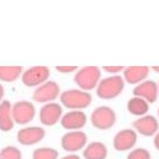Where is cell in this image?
I'll use <instances>...</instances> for the list:
<instances>
[{
  "label": "cell",
  "instance_id": "20",
  "mask_svg": "<svg viewBox=\"0 0 159 159\" xmlns=\"http://www.w3.org/2000/svg\"><path fill=\"white\" fill-rule=\"evenodd\" d=\"M58 151L50 147H37L32 154V159H58Z\"/></svg>",
  "mask_w": 159,
  "mask_h": 159
},
{
  "label": "cell",
  "instance_id": "5",
  "mask_svg": "<svg viewBox=\"0 0 159 159\" xmlns=\"http://www.w3.org/2000/svg\"><path fill=\"white\" fill-rule=\"evenodd\" d=\"M34 103L27 100H20L12 105V116L15 124L25 125L32 122L36 116Z\"/></svg>",
  "mask_w": 159,
  "mask_h": 159
},
{
  "label": "cell",
  "instance_id": "7",
  "mask_svg": "<svg viewBox=\"0 0 159 159\" xmlns=\"http://www.w3.org/2000/svg\"><path fill=\"white\" fill-rule=\"evenodd\" d=\"M50 69L46 66H35L23 71L21 81L27 87H36L41 86L48 81Z\"/></svg>",
  "mask_w": 159,
  "mask_h": 159
},
{
  "label": "cell",
  "instance_id": "6",
  "mask_svg": "<svg viewBox=\"0 0 159 159\" xmlns=\"http://www.w3.org/2000/svg\"><path fill=\"white\" fill-rule=\"evenodd\" d=\"M61 147L69 154H75L83 150L87 145V135L82 130L67 131L62 135Z\"/></svg>",
  "mask_w": 159,
  "mask_h": 159
},
{
  "label": "cell",
  "instance_id": "13",
  "mask_svg": "<svg viewBox=\"0 0 159 159\" xmlns=\"http://www.w3.org/2000/svg\"><path fill=\"white\" fill-rule=\"evenodd\" d=\"M133 95L145 99L147 103H155L158 98V86L153 80H145L135 86Z\"/></svg>",
  "mask_w": 159,
  "mask_h": 159
},
{
  "label": "cell",
  "instance_id": "10",
  "mask_svg": "<svg viewBox=\"0 0 159 159\" xmlns=\"http://www.w3.org/2000/svg\"><path fill=\"white\" fill-rule=\"evenodd\" d=\"M46 136V131L41 126H26L21 128L16 135L17 142L25 147H31L40 143Z\"/></svg>",
  "mask_w": 159,
  "mask_h": 159
},
{
  "label": "cell",
  "instance_id": "4",
  "mask_svg": "<svg viewBox=\"0 0 159 159\" xmlns=\"http://www.w3.org/2000/svg\"><path fill=\"white\" fill-rule=\"evenodd\" d=\"M90 122L98 130H108L116 122V112L107 106L98 107L90 115Z\"/></svg>",
  "mask_w": 159,
  "mask_h": 159
},
{
  "label": "cell",
  "instance_id": "29",
  "mask_svg": "<svg viewBox=\"0 0 159 159\" xmlns=\"http://www.w3.org/2000/svg\"><path fill=\"white\" fill-rule=\"evenodd\" d=\"M157 86H158V97H159V82H158V85H157Z\"/></svg>",
  "mask_w": 159,
  "mask_h": 159
},
{
  "label": "cell",
  "instance_id": "23",
  "mask_svg": "<svg viewBox=\"0 0 159 159\" xmlns=\"http://www.w3.org/2000/svg\"><path fill=\"white\" fill-rule=\"evenodd\" d=\"M56 69L61 74H71L75 73L78 70V67L75 66H56Z\"/></svg>",
  "mask_w": 159,
  "mask_h": 159
},
{
  "label": "cell",
  "instance_id": "11",
  "mask_svg": "<svg viewBox=\"0 0 159 159\" xmlns=\"http://www.w3.org/2000/svg\"><path fill=\"white\" fill-rule=\"evenodd\" d=\"M87 119V116L84 111L69 110L63 115L60 124L62 127L67 131H76L86 126Z\"/></svg>",
  "mask_w": 159,
  "mask_h": 159
},
{
  "label": "cell",
  "instance_id": "12",
  "mask_svg": "<svg viewBox=\"0 0 159 159\" xmlns=\"http://www.w3.org/2000/svg\"><path fill=\"white\" fill-rule=\"evenodd\" d=\"M137 141V134L134 129H123L117 132L113 139V147L118 152L131 150Z\"/></svg>",
  "mask_w": 159,
  "mask_h": 159
},
{
  "label": "cell",
  "instance_id": "14",
  "mask_svg": "<svg viewBox=\"0 0 159 159\" xmlns=\"http://www.w3.org/2000/svg\"><path fill=\"white\" fill-rule=\"evenodd\" d=\"M133 126L140 135L144 136H152L158 131L159 124L157 119L151 115L140 116L133 123Z\"/></svg>",
  "mask_w": 159,
  "mask_h": 159
},
{
  "label": "cell",
  "instance_id": "30",
  "mask_svg": "<svg viewBox=\"0 0 159 159\" xmlns=\"http://www.w3.org/2000/svg\"><path fill=\"white\" fill-rule=\"evenodd\" d=\"M157 114H158V116H159V107H158V110H157Z\"/></svg>",
  "mask_w": 159,
  "mask_h": 159
},
{
  "label": "cell",
  "instance_id": "18",
  "mask_svg": "<svg viewBox=\"0 0 159 159\" xmlns=\"http://www.w3.org/2000/svg\"><path fill=\"white\" fill-rule=\"evenodd\" d=\"M127 110L131 115L135 116H146L149 110V103L143 98L134 97L127 102Z\"/></svg>",
  "mask_w": 159,
  "mask_h": 159
},
{
  "label": "cell",
  "instance_id": "24",
  "mask_svg": "<svg viewBox=\"0 0 159 159\" xmlns=\"http://www.w3.org/2000/svg\"><path fill=\"white\" fill-rule=\"evenodd\" d=\"M102 69L108 74H112L113 75H116V74L123 72L125 67L121 66H103Z\"/></svg>",
  "mask_w": 159,
  "mask_h": 159
},
{
  "label": "cell",
  "instance_id": "22",
  "mask_svg": "<svg viewBox=\"0 0 159 159\" xmlns=\"http://www.w3.org/2000/svg\"><path fill=\"white\" fill-rule=\"evenodd\" d=\"M127 159H151V154L146 148H135L128 155Z\"/></svg>",
  "mask_w": 159,
  "mask_h": 159
},
{
  "label": "cell",
  "instance_id": "25",
  "mask_svg": "<svg viewBox=\"0 0 159 159\" xmlns=\"http://www.w3.org/2000/svg\"><path fill=\"white\" fill-rule=\"evenodd\" d=\"M58 159H81V157L76 154H68V155H66Z\"/></svg>",
  "mask_w": 159,
  "mask_h": 159
},
{
  "label": "cell",
  "instance_id": "27",
  "mask_svg": "<svg viewBox=\"0 0 159 159\" xmlns=\"http://www.w3.org/2000/svg\"><path fill=\"white\" fill-rule=\"evenodd\" d=\"M4 96H5V88H4V86L0 84V102L3 101Z\"/></svg>",
  "mask_w": 159,
  "mask_h": 159
},
{
  "label": "cell",
  "instance_id": "16",
  "mask_svg": "<svg viewBox=\"0 0 159 159\" xmlns=\"http://www.w3.org/2000/svg\"><path fill=\"white\" fill-rule=\"evenodd\" d=\"M15 122L12 116V104L8 100L0 102V130L9 132L14 128Z\"/></svg>",
  "mask_w": 159,
  "mask_h": 159
},
{
  "label": "cell",
  "instance_id": "3",
  "mask_svg": "<svg viewBox=\"0 0 159 159\" xmlns=\"http://www.w3.org/2000/svg\"><path fill=\"white\" fill-rule=\"evenodd\" d=\"M101 75V69L98 66H87L78 68L74 75V81L79 89L89 92L97 88Z\"/></svg>",
  "mask_w": 159,
  "mask_h": 159
},
{
  "label": "cell",
  "instance_id": "26",
  "mask_svg": "<svg viewBox=\"0 0 159 159\" xmlns=\"http://www.w3.org/2000/svg\"><path fill=\"white\" fill-rule=\"evenodd\" d=\"M154 146L159 151V131L155 135V138H154Z\"/></svg>",
  "mask_w": 159,
  "mask_h": 159
},
{
  "label": "cell",
  "instance_id": "21",
  "mask_svg": "<svg viewBox=\"0 0 159 159\" xmlns=\"http://www.w3.org/2000/svg\"><path fill=\"white\" fill-rule=\"evenodd\" d=\"M0 159H22V153L16 147L7 146L0 150Z\"/></svg>",
  "mask_w": 159,
  "mask_h": 159
},
{
  "label": "cell",
  "instance_id": "15",
  "mask_svg": "<svg viewBox=\"0 0 159 159\" xmlns=\"http://www.w3.org/2000/svg\"><path fill=\"white\" fill-rule=\"evenodd\" d=\"M150 72L148 66H127L125 67L124 81L130 85H138L143 81L147 80V76Z\"/></svg>",
  "mask_w": 159,
  "mask_h": 159
},
{
  "label": "cell",
  "instance_id": "9",
  "mask_svg": "<svg viewBox=\"0 0 159 159\" xmlns=\"http://www.w3.org/2000/svg\"><path fill=\"white\" fill-rule=\"evenodd\" d=\"M63 107L57 102H51L42 106L39 110V120L43 125L54 126L60 122L63 116Z\"/></svg>",
  "mask_w": 159,
  "mask_h": 159
},
{
  "label": "cell",
  "instance_id": "17",
  "mask_svg": "<svg viewBox=\"0 0 159 159\" xmlns=\"http://www.w3.org/2000/svg\"><path fill=\"white\" fill-rule=\"evenodd\" d=\"M107 147L99 141H93L83 149V157L85 159H107Z\"/></svg>",
  "mask_w": 159,
  "mask_h": 159
},
{
  "label": "cell",
  "instance_id": "8",
  "mask_svg": "<svg viewBox=\"0 0 159 159\" xmlns=\"http://www.w3.org/2000/svg\"><path fill=\"white\" fill-rule=\"evenodd\" d=\"M60 95V86L56 81L48 80L41 86H37L33 93L32 98L35 102L45 105L51 102H56Z\"/></svg>",
  "mask_w": 159,
  "mask_h": 159
},
{
  "label": "cell",
  "instance_id": "2",
  "mask_svg": "<svg viewBox=\"0 0 159 159\" xmlns=\"http://www.w3.org/2000/svg\"><path fill=\"white\" fill-rule=\"evenodd\" d=\"M125 88V81L121 75H111L101 78L96 88V94L103 100H112L121 95Z\"/></svg>",
  "mask_w": 159,
  "mask_h": 159
},
{
  "label": "cell",
  "instance_id": "28",
  "mask_svg": "<svg viewBox=\"0 0 159 159\" xmlns=\"http://www.w3.org/2000/svg\"><path fill=\"white\" fill-rule=\"evenodd\" d=\"M152 69H153L155 72L159 73V66H152Z\"/></svg>",
  "mask_w": 159,
  "mask_h": 159
},
{
  "label": "cell",
  "instance_id": "19",
  "mask_svg": "<svg viewBox=\"0 0 159 159\" xmlns=\"http://www.w3.org/2000/svg\"><path fill=\"white\" fill-rule=\"evenodd\" d=\"M24 69L17 66H0V80L6 83H11L21 77Z\"/></svg>",
  "mask_w": 159,
  "mask_h": 159
},
{
  "label": "cell",
  "instance_id": "1",
  "mask_svg": "<svg viewBox=\"0 0 159 159\" xmlns=\"http://www.w3.org/2000/svg\"><path fill=\"white\" fill-rule=\"evenodd\" d=\"M62 107L69 110H82L87 108L93 101L89 92L79 88H71L61 92L59 97Z\"/></svg>",
  "mask_w": 159,
  "mask_h": 159
}]
</instances>
